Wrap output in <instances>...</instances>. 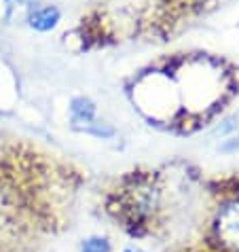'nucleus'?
<instances>
[{"mask_svg": "<svg viewBox=\"0 0 239 252\" xmlns=\"http://www.w3.org/2000/svg\"><path fill=\"white\" fill-rule=\"evenodd\" d=\"M235 87V72L222 60L199 53L142 72L133 87V102L150 121L201 123L222 108Z\"/></svg>", "mask_w": 239, "mask_h": 252, "instance_id": "1", "label": "nucleus"}, {"mask_svg": "<svg viewBox=\"0 0 239 252\" xmlns=\"http://www.w3.org/2000/svg\"><path fill=\"white\" fill-rule=\"evenodd\" d=\"M22 216V193L15 189L6 167L0 165V237L17 227Z\"/></svg>", "mask_w": 239, "mask_h": 252, "instance_id": "3", "label": "nucleus"}, {"mask_svg": "<svg viewBox=\"0 0 239 252\" xmlns=\"http://www.w3.org/2000/svg\"><path fill=\"white\" fill-rule=\"evenodd\" d=\"M212 242L222 252H239V191L218 206L212 220Z\"/></svg>", "mask_w": 239, "mask_h": 252, "instance_id": "2", "label": "nucleus"}, {"mask_svg": "<svg viewBox=\"0 0 239 252\" xmlns=\"http://www.w3.org/2000/svg\"><path fill=\"white\" fill-rule=\"evenodd\" d=\"M81 252H110V242L106 237H89L83 242Z\"/></svg>", "mask_w": 239, "mask_h": 252, "instance_id": "4", "label": "nucleus"}, {"mask_svg": "<svg viewBox=\"0 0 239 252\" xmlns=\"http://www.w3.org/2000/svg\"><path fill=\"white\" fill-rule=\"evenodd\" d=\"M123 252H144V250L140 248V246H127V248H125Z\"/></svg>", "mask_w": 239, "mask_h": 252, "instance_id": "5", "label": "nucleus"}]
</instances>
